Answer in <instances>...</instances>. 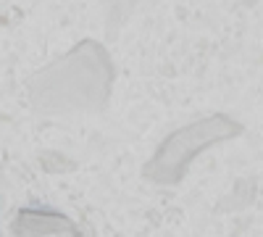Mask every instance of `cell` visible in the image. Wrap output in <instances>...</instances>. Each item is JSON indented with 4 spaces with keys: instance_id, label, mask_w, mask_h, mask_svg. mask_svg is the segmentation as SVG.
Segmentation results:
<instances>
[{
    "instance_id": "1",
    "label": "cell",
    "mask_w": 263,
    "mask_h": 237,
    "mask_svg": "<svg viewBox=\"0 0 263 237\" xmlns=\"http://www.w3.org/2000/svg\"><path fill=\"white\" fill-rule=\"evenodd\" d=\"M111 77L108 56L98 42L87 40L29 82L32 105L50 114L100 111L108 103Z\"/></svg>"
},
{
    "instance_id": "2",
    "label": "cell",
    "mask_w": 263,
    "mask_h": 237,
    "mask_svg": "<svg viewBox=\"0 0 263 237\" xmlns=\"http://www.w3.org/2000/svg\"><path fill=\"white\" fill-rule=\"evenodd\" d=\"M232 132H237V126L229 124L224 116H213L205 121H197L192 126H184L179 132H174L161 148L156 158L150 163H145L142 174L150 182H158V185H174L179 182L187 163L200 153V150L216 140H224Z\"/></svg>"
},
{
    "instance_id": "3",
    "label": "cell",
    "mask_w": 263,
    "mask_h": 237,
    "mask_svg": "<svg viewBox=\"0 0 263 237\" xmlns=\"http://www.w3.org/2000/svg\"><path fill=\"white\" fill-rule=\"evenodd\" d=\"M11 232L16 237H77L79 229L77 224L63 216L58 211L50 208H24L16 213V219L11 224Z\"/></svg>"
}]
</instances>
